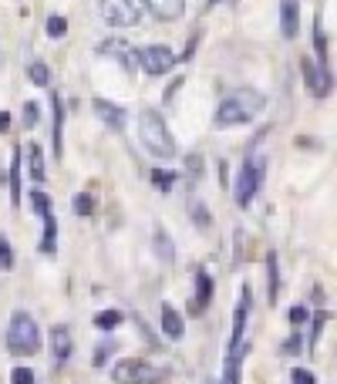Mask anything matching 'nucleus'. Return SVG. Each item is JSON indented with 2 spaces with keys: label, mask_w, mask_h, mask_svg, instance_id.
I'll list each match as a JSON object with an SVG mask.
<instances>
[{
  "label": "nucleus",
  "mask_w": 337,
  "mask_h": 384,
  "mask_svg": "<svg viewBox=\"0 0 337 384\" xmlns=\"http://www.w3.org/2000/svg\"><path fill=\"white\" fill-rule=\"evenodd\" d=\"M7 347L17 358H34L41 351V331L38 320L31 317L27 310H14L11 314V327H7Z\"/></svg>",
  "instance_id": "nucleus-1"
},
{
  "label": "nucleus",
  "mask_w": 337,
  "mask_h": 384,
  "mask_svg": "<svg viewBox=\"0 0 337 384\" xmlns=\"http://www.w3.org/2000/svg\"><path fill=\"white\" fill-rule=\"evenodd\" d=\"M139 135H142V145L149 152L156 155V159H176V139H172V132L166 128L162 115L159 112H142L139 115Z\"/></svg>",
  "instance_id": "nucleus-2"
},
{
  "label": "nucleus",
  "mask_w": 337,
  "mask_h": 384,
  "mask_svg": "<svg viewBox=\"0 0 337 384\" xmlns=\"http://www.w3.org/2000/svg\"><path fill=\"white\" fill-rule=\"evenodd\" d=\"M260 108H263V95L260 91H240L233 98H226V102L216 108V128H233V125H243L250 118L257 115Z\"/></svg>",
  "instance_id": "nucleus-3"
},
{
  "label": "nucleus",
  "mask_w": 337,
  "mask_h": 384,
  "mask_svg": "<svg viewBox=\"0 0 337 384\" xmlns=\"http://www.w3.org/2000/svg\"><path fill=\"white\" fill-rule=\"evenodd\" d=\"M263 176H267V159H263V155H253L250 162H243L240 176H236V189H233L240 209H247V206L253 203V196H257L260 186H263Z\"/></svg>",
  "instance_id": "nucleus-4"
},
{
  "label": "nucleus",
  "mask_w": 337,
  "mask_h": 384,
  "mask_svg": "<svg viewBox=\"0 0 337 384\" xmlns=\"http://www.w3.org/2000/svg\"><path fill=\"white\" fill-rule=\"evenodd\" d=\"M112 381L115 384H162V371L142 358H122L112 368Z\"/></svg>",
  "instance_id": "nucleus-5"
},
{
  "label": "nucleus",
  "mask_w": 337,
  "mask_h": 384,
  "mask_svg": "<svg viewBox=\"0 0 337 384\" xmlns=\"http://www.w3.org/2000/svg\"><path fill=\"white\" fill-rule=\"evenodd\" d=\"M102 17L112 27H139L145 17V0H102Z\"/></svg>",
  "instance_id": "nucleus-6"
},
{
  "label": "nucleus",
  "mask_w": 337,
  "mask_h": 384,
  "mask_svg": "<svg viewBox=\"0 0 337 384\" xmlns=\"http://www.w3.org/2000/svg\"><path fill=\"white\" fill-rule=\"evenodd\" d=\"M135 61L142 64L145 75L162 78L176 68V54H172V48H166V44H149L142 51H135Z\"/></svg>",
  "instance_id": "nucleus-7"
},
{
  "label": "nucleus",
  "mask_w": 337,
  "mask_h": 384,
  "mask_svg": "<svg viewBox=\"0 0 337 384\" xmlns=\"http://www.w3.org/2000/svg\"><path fill=\"white\" fill-rule=\"evenodd\" d=\"M31 206H34V213H38L41 219H44V236H41V253L51 256L54 250H58V219H54L51 213V199L44 196L41 189L31 192Z\"/></svg>",
  "instance_id": "nucleus-8"
},
{
  "label": "nucleus",
  "mask_w": 337,
  "mask_h": 384,
  "mask_svg": "<svg viewBox=\"0 0 337 384\" xmlns=\"http://www.w3.org/2000/svg\"><path fill=\"white\" fill-rule=\"evenodd\" d=\"M300 71H304L307 91H311L314 98H327V95H331V88H334V78H331V68H324V64L311 61V58H304V61H300Z\"/></svg>",
  "instance_id": "nucleus-9"
},
{
  "label": "nucleus",
  "mask_w": 337,
  "mask_h": 384,
  "mask_svg": "<svg viewBox=\"0 0 337 384\" xmlns=\"http://www.w3.org/2000/svg\"><path fill=\"white\" fill-rule=\"evenodd\" d=\"M51 112H54V122H51L54 159H61V152H65V102H61L58 91H51Z\"/></svg>",
  "instance_id": "nucleus-10"
},
{
  "label": "nucleus",
  "mask_w": 337,
  "mask_h": 384,
  "mask_svg": "<svg viewBox=\"0 0 337 384\" xmlns=\"http://www.w3.org/2000/svg\"><path fill=\"white\" fill-rule=\"evenodd\" d=\"M250 287H243V294L236 300V314H233V337H230V351L243 344V331H247V320H250Z\"/></svg>",
  "instance_id": "nucleus-11"
},
{
  "label": "nucleus",
  "mask_w": 337,
  "mask_h": 384,
  "mask_svg": "<svg viewBox=\"0 0 337 384\" xmlns=\"http://www.w3.org/2000/svg\"><path fill=\"white\" fill-rule=\"evenodd\" d=\"M159 327H162L166 337L179 341L182 334H186V320H182V314L172 307V304H162V310H159Z\"/></svg>",
  "instance_id": "nucleus-12"
},
{
  "label": "nucleus",
  "mask_w": 337,
  "mask_h": 384,
  "mask_svg": "<svg viewBox=\"0 0 337 384\" xmlns=\"http://www.w3.org/2000/svg\"><path fill=\"white\" fill-rule=\"evenodd\" d=\"M280 31L287 41L297 38L300 31V4L297 0H280Z\"/></svg>",
  "instance_id": "nucleus-13"
},
{
  "label": "nucleus",
  "mask_w": 337,
  "mask_h": 384,
  "mask_svg": "<svg viewBox=\"0 0 337 384\" xmlns=\"http://www.w3.org/2000/svg\"><path fill=\"white\" fill-rule=\"evenodd\" d=\"M145 11L159 21H179L186 11V0H145Z\"/></svg>",
  "instance_id": "nucleus-14"
},
{
  "label": "nucleus",
  "mask_w": 337,
  "mask_h": 384,
  "mask_svg": "<svg viewBox=\"0 0 337 384\" xmlns=\"http://www.w3.org/2000/svg\"><path fill=\"white\" fill-rule=\"evenodd\" d=\"M91 108H95V115L102 118V122L112 128V132H122V128H125V112H122L118 105L105 102V98H95V105H91Z\"/></svg>",
  "instance_id": "nucleus-15"
},
{
  "label": "nucleus",
  "mask_w": 337,
  "mask_h": 384,
  "mask_svg": "<svg viewBox=\"0 0 337 384\" xmlns=\"http://www.w3.org/2000/svg\"><path fill=\"white\" fill-rule=\"evenodd\" d=\"M71 358V331H68L65 324H58L51 331V361L54 364H65Z\"/></svg>",
  "instance_id": "nucleus-16"
},
{
  "label": "nucleus",
  "mask_w": 337,
  "mask_h": 384,
  "mask_svg": "<svg viewBox=\"0 0 337 384\" xmlns=\"http://www.w3.org/2000/svg\"><path fill=\"white\" fill-rule=\"evenodd\" d=\"M209 300H213V280H209L206 270H199L196 273V304H193V314H203L209 307Z\"/></svg>",
  "instance_id": "nucleus-17"
},
{
  "label": "nucleus",
  "mask_w": 337,
  "mask_h": 384,
  "mask_svg": "<svg viewBox=\"0 0 337 384\" xmlns=\"http://www.w3.org/2000/svg\"><path fill=\"white\" fill-rule=\"evenodd\" d=\"M27 172H31L34 182L48 179V172H44V152H41L38 142H27Z\"/></svg>",
  "instance_id": "nucleus-18"
},
{
  "label": "nucleus",
  "mask_w": 337,
  "mask_h": 384,
  "mask_svg": "<svg viewBox=\"0 0 337 384\" xmlns=\"http://www.w3.org/2000/svg\"><path fill=\"white\" fill-rule=\"evenodd\" d=\"M267 300H270V307L280 300V267H277V253L267 256Z\"/></svg>",
  "instance_id": "nucleus-19"
},
{
  "label": "nucleus",
  "mask_w": 337,
  "mask_h": 384,
  "mask_svg": "<svg viewBox=\"0 0 337 384\" xmlns=\"http://www.w3.org/2000/svg\"><path fill=\"white\" fill-rule=\"evenodd\" d=\"M11 203L21 206V149L11 155Z\"/></svg>",
  "instance_id": "nucleus-20"
},
{
  "label": "nucleus",
  "mask_w": 337,
  "mask_h": 384,
  "mask_svg": "<svg viewBox=\"0 0 337 384\" xmlns=\"http://www.w3.org/2000/svg\"><path fill=\"white\" fill-rule=\"evenodd\" d=\"M122 320H125L122 310H102V314H95V327H98V331H115Z\"/></svg>",
  "instance_id": "nucleus-21"
},
{
  "label": "nucleus",
  "mask_w": 337,
  "mask_h": 384,
  "mask_svg": "<svg viewBox=\"0 0 337 384\" xmlns=\"http://www.w3.org/2000/svg\"><path fill=\"white\" fill-rule=\"evenodd\" d=\"M314 48H317V64H324V68H327V34H324L321 17L314 21Z\"/></svg>",
  "instance_id": "nucleus-22"
},
{
  "label": "nucleus",
  "mask_w": 337,
  "mask_h": 384,
  "mask_svg": "<svg viewBox=\"0 0 337 384\" xmlns=\"http://www.w3.org/2000/svg\"><path fill=\"white\" fill-rule=\"evenodd\" d=\"M27 75H31V81H34L38 88H48V81H51V71H48L44 61H31L27 64Z\"/></svg>",
  "instance_id": "nucleus-23"
},
{
  "label": "nucleus",
  "mask_w": 337,
  "mask_h": 384,
  "mask_svg": "<svg viewBox=\"0 0 337 384\" xmlns=\"http://www.w3.org/2000/svg\"><path fill=\"white\" fill-rule=\"evenodd\" d=\"M156 253L162 256V263H172L176 260V250H172V240H168L166 230H156Z\"/></svg>",
  "instance_id": "nucleus-24"
},
{
  "label": "nucleus",
  "mask_w": 337,
  "mask_h": 384,
  "mask_svg": "<svg viewBox=\"0 0 337 384\" xmlns=\"http://www.w3.org/2000/svg\"><path fill=\"white\" fill-rule=\"evenodd\" d=\"M71 209H75L78 216H91V213H95V196H91V192H78V196L71 199Z\"/></svg>",
  "instance_id": "nucleus-25"
},
{
  "label": "nucleus",
  "mask_w": 337,
  "mask_h": 384,
  "mask_svg": "<svg viewBox=\"0 0 337 384\" xmlns=\"http://www.w3.org/2000/svg\"><path fill=\"white\" fill-rule=\"evenodd\" d=\"M152 186H156L159 192H168L172 186H176V172H168V169H156V172H152Z\"/></svg>",
  "instance_id": "nucleus-26"
},
{
  "label": "nucleus",
  "mask_w": 337,
  "mask_h": 384,
  "mask_svg": "<svg viewBox=\"0 0 337 384\" xmlns=\"http://www.w3.org/2000/svg\"><path fill=\"white\" fill-rule=\"evenodd\" d=\"M327 317H331V314H327V310H317V314H314V334H311V354H314V351H317V341H321V334H324V327H327Z\"/></svg>",
  "instance_id": "nucleus-27"
},
{
  "label": "nucleus",
  "mask_w": 337,
  "mask_h": 384,
  "mask_svg": "<svg viewBox=\"0 0 337 384\" xmlns=\"http://www.w3.org/2000/svg\"><path fill=\"white\" fill-rule=\"evenodd\" d=\"M44 31H48V38H54V41L65 38V34H68V21H65V17H54V14H51V17H48V24H44Z\"/></svg>",
  "instance_id": "nucleus-28"
},
{
  "label": "nucleus",
  "mask_w": 337,
  "mask_h": 384,
  "mask_svg": "<svg viewBox=\"0 0 337 384\" xmlns=\"http://www.w3.org/2000/svg\"><path fill=\"white\" fill-rule=\"evenodd\" d=\"M0 270H14V250L7 236H0Z\"/></svg>",
  "instance_id": "nucleus-29"
},
{
  "label": "nucleus",
  "mask_w": 337,
  "mask_h": 384,
  "mask_svg": "<svg viewBox=\"0 0 337 384\" xmlns=\"http://www.w3.org/2000/svg\"><path fill=\"white\" fill-rule=\"evenodd\" d=\"M115 341H105V344H98V351H95V368H102L105 361H108V354H115Z\"/></svg>",
  "instance_id": "nucleus-30"
},
{
  "label": "nucleus",
  "mask_w": 337,
  "mask_h": 384,
  "mask_svg": "<svg viewBox=\"0 0 337 384\" xmlns=\"http://www.w3.org/2000/svg\"><path fill=\"white\" fill-rule=\"evenodd\" d=\"M41 122V108H38V102H24V125L27 128H34Z\"/></svg>",
  "instance_id": "nucleus-31"
},
{
  "label": "nucleus",
  "mask_w": 337,
  "mask_h": 384,
  "mask_svg": "<svg viewBox=\"0 0 337 384\" xmlns=\"http://www.w3.org/2000/svg\"><path fill=\"white\" fill-rule=\"evenodd\" d=\"M38 378H34V371L31 368H14L11 371V384H34Z\"/></svg>",
  "instance_id": "nucleus-32"
},
{
  "label": "nucleus",
  "mask_w": 337,
  "mask_h": 384,
  "mask_svg": "<svg viewBox=\"0 0 337 384\" xmlns=\"http://www.w3.org/2000/svg\"><path fill=\"white\" fill-rule=\"evenodd\" d=\"M287 320H290V324H294V331H297L300 324H307V307L294 304V307H290V314H287Z\"/></svg>",
  "instance_id": "nucleus-33"
},
{
  "label": "nucleus",
  "mask_w": 337,
  "mask_h": 384,
  "mask_svg": "<svg viewBox=\"0 0 337 384\" xmlns=\"http://www.w3.org/2000/svg\"><path fill=\"white\" fill-rule=\"evenodd\" d=\"M290 384H317V381H314V374L307 368H294L290 371Z\"/></svg>",
  "instance_id": "nucleus-34"
},
{
  "label": "nucleus",
  "mask_w": 337,
  "mask_h": 384,
  "mask_svg": "<svg viewBox=\"0 0 337 384\" xmlns=\"http://www.w3.org/2000/svg\"><path fill=\"white\" fill-rule=\"evenodd\" d=\"M193 216H196V223H199L203 230L209 226V213H206V206H203V203H196V206H193Z\"/></svg>",
  "instance_id": "nucleus-35"
},
{
  "label": "nucleus",
  "mask_w": 337,
  "mask_h": 384,
  "mask_svg": "<svg viewBox=\"0 0 337 384\" xmlns=\"http://www.w3.org/2000/svg\"><path fill=\"white\" fill-rule=\"evenodd\" d=\"M186 166L193 169V176H199V172H203V159H199V155H189V159H186Z\"/></svg>",
  "instance_id": "nucleus-36"
},
{
  "label": "nucleus",
  "mask_w": 337,
  "mask_h": 384,
  "mask_svg": "<svg viewBox=\"0 0 337 384\" xmlns=\"http://www.w3.org/2000/svg\"><path fill=\"white\" fill-rule=\"evenodd\" d=\"M287 354H294V351H300V334H294L290 341H287V347H284Z\"/></svg>",
  "instance_id": "nucleus-37"
},
{
  "label": "nucleus",
  "mask_w": 337,
  "mask_h": 384,
  "mask_svg": "<svg viewBox=\"0 0 337 384\" xmlns=\"http://www.w3.org/2000/svg\"><path fill=\"white\" fill-rule=\"evenodd\" d=\"M7 128H11V115H7V112H0V132H7Z\"/></svg>",
  "instance_id": "nucleus-38"
},
{
  "label": "nucleus",
  "mask_w": 337,
  "mask_h": 384,
  "mask_svg": "<svg viewBox=\"0 0 337 384\" xmlns=\"http://www.w3.org/2000/svg\"><path fill=\"white\" fill-rule=\"evenodd\" d=\"M209 384H216V381H209Z\"/></svg>",
  "instance_id": "nucleus-39"
}]
</instances>
